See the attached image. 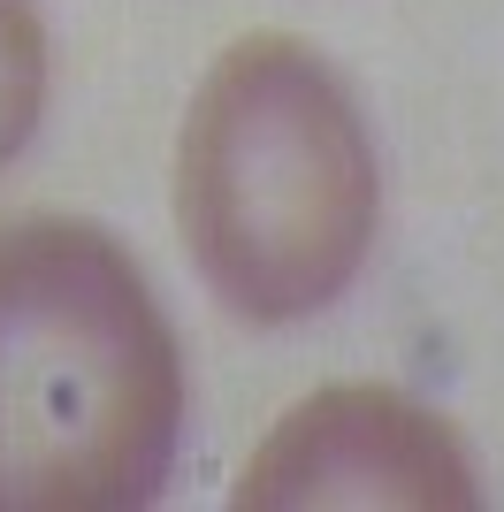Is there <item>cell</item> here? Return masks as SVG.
Returning a JSON list of instances; mask_svg holds the SVG:
<instances>
[{
  "mask_svg": "<svg viewBox=\"0 0 504 512\" xmlns=\"http://www.w3.org/2000/svg\"><path fill=\"white\" fill-rule=\"evenodd\" d=\"M168 207L199 283L237 321L283 329L336 306L382 222L359 100L291 31L230 39L176 123Z\"/></svg>",
  "mask_w": 504,
  "mask_h": 512,
  "instance_id": "1",
  "label": "cell"
},
{
  "mask_svg": "<svg viewBox=\"0 0 504 512\" xmlns=\"http://www.w3.org/2000/svg\"><path fill=\"white\" fill-rule=\"evenodd\" d=\"M176 428L184 352L146 268L100 222H0V512L146 505Z\"/></svg>",
  "mask_w": 504,
  "mask_h": 512,
  "instance_id": "2",
  "label": "cell"
},
{
  "mask_svg": "<svg viewBox=\"0 0 504 512\" xmlns=\"http://www.w3.org/2000/svg\"><path fill=\"white\" fill-rule=\"evenodd\" d=\"M237 512H466L482 505L459 428L390 383H321L237 467Z\"/></svg>",
  "mask_w": 504,
  "mask_h": 512,
  "instance_id": "3",
  "label": "cell"
},
{
  "mask_svg": "<svg viewBox=\"0 0 504 512\" xmlns=\"http://www.w3.org/2000/svg\"><path fill=\"white\" fill-rule=\"evenodd\" d=\"M46 107V23L31 0H0V169L31 146Z\"/></svg>",
  "mask_w": 504,
  "mask_h": 512,
  "instance_id": "4",
  "label": "cell"
}]
</instances>
